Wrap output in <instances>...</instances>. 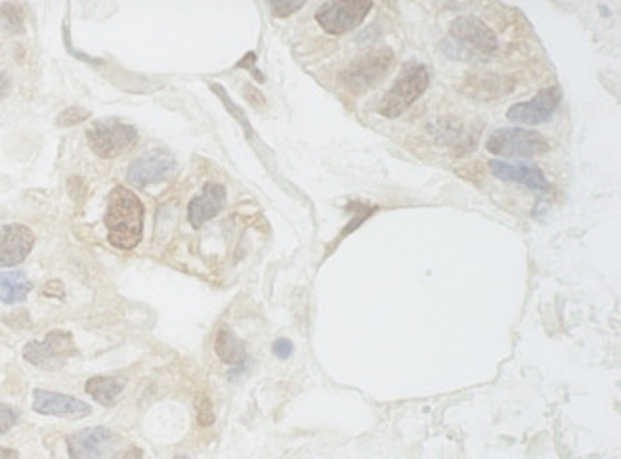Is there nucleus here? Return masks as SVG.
Instances as JSON below:
<instances>
[{
	"label": "nucleus",
	"mask_w": 621,
	"mask_h": 459,
	"mask_svg": "<svg viewBox=\"0 0 621 459\" xmlns=\"http://www.w3.org/2000/svg\"><path fill=\"white\" fill-rule=\"evenodd\" d=\"M215 350L224 364L239 368L247 362V347L232 329L224 328L216 333Z\"/></svg>",
	"instance_id": "obj_17"
},
{
	"label": "nucleus",
	"mask_w": 621,
	"mask_h": 459,
	"mask_svg": "<svg viewBox=\"0 0 621 459\" xmlns=\"http://www.w3.org/2000/svg\"><path fill=\"white\" fill-rule=\"evenodd\" d=\"M71 459H108L119 448V437L108 427H90L67 437Z\"/></svg>",
	"instance_id": "obj_8"
},
{
	"label": "nucleus",
	"mask_w": 621,
	"mask_h": 459,
	"mask_svg": "<svg viewBox=\"0 0 621 459\" xmlns=\"http://www.w3.org/2000/svg\"><path fill=\"white\" fill-rule=\"evenodd\" d=\"M488 152L503 157H516V159H530L536 155L549 152V142L543 134L530 129H499L492 132L486 142Z\"/></svg>",
	"instance_id": "obj_6"
},
{
	"label": "nucleus",
	"mask_w": 621,
	"mask_h": 459,
	"mask_svg": "<svg viewBox=\"0 0 621 459\" xmlns=\"http://www.w3.org/2000/svg\"><path fill=\"white\" fill-rule=\"evenodd\" d=\"M560 98H562L560 88H543L532 100L514 104L513 108H509L507 119L513 123H524V125H534V127L545 125L553 119L560 104Z\"/></svg>",
	"instance_id": "obj_9"
},
{
	"label": "nucleus",
	"mask_w": 621,
	"mask_h": 459,
	"mask_svg": "<svg viewBox=\"0 0 621 459\" xmlns=\"http://www.w3.org/2000/svg\"><path fill=\"white\" fill-rule=\"evenodd\" d=\"M373 2L365 0H341V2H325L316 12V22L320 23L329 35H344L354 31L364 23L371 12Z\"/></svg>",
	"instance_id": "obj_7"
},
{
	"label": "nucleus",
	"mask_w": 621,
	"mask_h": 459,
	"mask_svg": "<svg viewBox=\"0 0 621 459\" xmlns=\"http://www.w3.org/2000/svg\"><path fill=\"white\" fill-rule=\"evenodd\" d=\"M33 410L41 416L65 417V419H83L92 410L90 406L69 394L52 393L37 389L33 393Z\"/></svg>",
	"instance_id": "obj_13"
},
{
	"label": "nucleus",
	"mask_w": 621,
	"mask_h": 459,
	"mask_svg": "<svg viewBox=\"0 0 621 459\" xmlns=\"http://www.w3.org/2000/svg\"><path fill=\"white\" fill-rule=\"evenodd\" d=\"M272 350H274V354L278 356L279 360H287V358L293 354L295 347H293V343H291L289 339H278V341L274 343Z\"/></svg>",
	"instance_id": "obj_24"
},
{
	"label": "nucleus",
	"mask_w": 621,
	"mask_h": 459,
	"mask_svg": "<svg viewBox=\"0 0 621 459\" xmlns=\"http://www.w3.org/2000/svg\"><path fill=\"white\" fill-rule=\"evenodd\" d=\"M18 421H20V414L16 408H12L10 404H0V435L14 429Z\"/></svg>",
	"instance_id": "obj_21"
},
{
	"label": "nucleus",
	"mask_w": 621,
	"mask_h": 459,
	"mask_svg": "<svg viewBox=\"0 0 621 459\" xmlns=\"http://www.w3.org/2000/svg\"><path fill=\"white\" fill-rule=\"evenodd\" d=\"M104 222L108 228L109 243L117 249L130 251L142 241L144 205L129 188L115 186L109 194Z\"/></svg>",
	"instance_id": "obj_1"
},
{
	"label": "nucleus",
	"mask_w": 621,
	"mask_h": 459,
	"mask_svg": "<svg viewBox=\"0 0 621 459\" xmlns=\"http://www.w3.org/2000/svg\"><path fill=\"white\" fill-rule=\"evenodd\" d=\"M0 459H20V454L10 448H0Z\"/></svg>",
	"instance_id": "obj_27"
},
{
	"label": "nucleus",
	"mask_w": 621,
	"mask_h": 459,
	"mask_svg": "<svg viewBox=\"0 0 621 459\" xmlns=\"http://www.w3.org/2000/svg\"><path fill=\"white\" fill-rule=\"evenodd\" d=\"M450 33L457 43L469 44L467 48H472L478 54H493L499 46L492 29L474 16H461L453 20Z\"/></svg>",
	"instance_id": "obj_12"
},
{
	"label": "nucleus",
	"mask_w": 621,
	"mask_h": 459,
	"mask_svg": "<svg viewBox=\"0 0 621 459\" xmlns=\"http://www.w3.org/2000/svg\"><path fill=\"white\" fill-rule=\"evenodd\" d=\"M197 416H199V423L201 425H211L213 421H215V416H213V406H211V402H209V398H205V396H201L199 400H197Z\"/></svg>",
	"instance_id": "obj_23"
},
{
	"label": "nucleus",
	"mask_w": 621,
	"mask_h": 459,
	"mask_svg": "<svg viewBox=\"0 0 621 459\" xmlns=\"http://www.w3.org/2000/svg\"><path fill=\"white\" fill-rule=\"evenodd\" d=\"M394 66V52L390 48H377L358 58L346 67L343 73L344 87L354 94H364L365 90L381 83Z\"/></svg>",
	"instance_id": "obj_5"
},
{
	"label": "nucleus",
	"mask_w": 621,
	"mask_h": 459,
	"mask_svg": "<svg viewBox=\"0 0 621 459\" xmlns=\"http://www.w3.org/2000/svg\"><path fill=\"white\" fill-rule=\"evenodd\" d=\"M302 6H304V2H272L270 4L274 16H278V18H287V16L299 12Z\"/></svg>",
	"instance_id": "obj_22"
},
{
	"label": "nucleus",
	"mask_w": 621,
	"mask_h": 459,
	"mask_svg": "<svg viewBox=\"0 0 621 459\" xmlns=\"http://www.w3.org/2000/svg\"><path fill=\"white\" fill-rule=\"evenodd\" d=\"M430 85L429 67L423 64H407L398 81L386 92L385 98L379 104L381 115L388 119L400 117L406 113L425 92Z\"/></svg>",
	"instance_id": "obj_2"
},
{
	"label": "nucleus",
	"mask_w": 621,
	"mask_h": 459,
	"mask_svg": "<svg viewBox=\"0 0 621 459\" xmlns=\"http://www.w3.org/2000/svg\"><path fill=\"white\" fill-rule=\"evenodd\" d=\"M73 356H79V349L73 335L64 329H54L44 341H29L23 347V358L46 372L62 370Z\"/></svg>",
	"instance_id": "obj_3"
},
{
	"label": "nucleus",
	"mask_w": 621,
	"mask_h": 459,
	"mask_svg": "<svg viewBox=\"0 0 621 459\" xmlns=\"http://www.w3.org/2000/svg\"><path fill=\"white\" fill-rule=\"evenodd\" d=\"M490 173L503 182H516V184H522L534 192H547L549 190L547 178L537 167L514 165V163H507V161L493 159L490 161Z\"/></svg>",
	"instance_id": "obj_15"
},
{
	"label": "nucleus",
	"mask_w": 621,
	"mask_h": 459,
	"mask_svg": "<svg viewBox=\"0 0 621 459\" xmlns=\"http://www.w3.org/2000/svg\"><path fill=\"white\" fill-rule=\"evenodd\" d=\"M88 146L104 159H113L121 153L129 152L138 142V131L121 121L104 119L90 125L86 131Z\"/></svg>",
	"instance_id": "obj_4"
},
{
	"label": "nucleus",
	"mask_w": 621,
	"mask_h": 459,
	"mask_svg": "<svg viewBox=\"0 0 621 459\" xmlns=\"http://www.w3.org/2000/svg\"><path fill=\"white\" fill-rule=\"evenodd\" d=\"M35 247V234L29 226L14 222L0 228V268L22 264Z\"/></svg>",
	"instance_id": "obj_11"
},
{
	"label": "nucleus",
	"mask_w": 621,
	"mask_h": 459,
	"mask_svg": "<svg viewBox=\"0 0 621 459\" xmlns=\"http://www.w3.org/2000/svg\"><path fill=\"white\" fill-rule=\"evenodd\" d=\"M88 117H90V111L73 106V108H67V110L62 111L56 123H58L60 127H71V125H79V123H83V121H86Z\"/></svg>",
	"instance_id": "obj_20"
},
{
	"label": "nucleus",
	"mask_w": 621,
	"mask_h": 459,
	"mask_svg": "<svg viewBox=\"0 0 621 459\" xmlns=\"http://www.w3.org/2000/svg\"><path fill=\"white\" fill-rule=\"evenodd\" d=\"M33 282L25 272H0V303L18 305L27 299Z\"/></svg>",
	"instance_id": "obj_18"
},
{
	"label": "nucleus",
	"mask_w": 621,
	"mask_h": 459,
	"mask_svg": "<svg viewBox=\"0 0 621 459\" xmlns=\"http://www.w3.org/2000/svg\"><path fill=\"white\" fill-rule=\"evenodd\" d=\"M111 459H142V450L136 448V446H130V448L119 452L117 456H113Z\"/></svg>",
	"instance_id": "obj_25"
},
{
	"label": "nucleus",
	"mask_w": 621,
	"mask_h": 459,
	"mask_svg": "<svg viewBox=\"0 0 621 459\" xmlns=\"http://www.w3.org/2000/svg\"><path fill=\"white\" fill-rule=\"evenodd\" d=\"M10 88H12V83H10V77L6 75V73H2L0 71V102L8 96V92H10Z\"/></svg>",
	"instance_id": "obj_26"
},
{
	"label": "nucleus",
	"mask_w": 621,
	"mask_h": 459,
	"mask_svg": "<svg viewBox=\"0 0 621 459\" xmlns=\"http://www.w3.org/2000/svg\"><path fill=\"white\" fill-rule=\"evenodd\" d=\"M176 167L174 155L165 150L142 153L130 163L127 182L136 188H146L159 180H165Z\"/></svg>",
	"instance_id": "obj_10"
},
{
	"label": "nucleus",
	"mask_w": 621,
	"mask_h": 459,
	"mask_svg": "<svg viewBox=\"0 0 621 459\" xmlns=\"http://www.w3.org/2000/svg\"><path fill=\"white\" fill-rule=\"evenodd\" d=\"M0 27L10 35L22 33L23 10L18 4H0Z\"/></svg>",
	"instance_id": "obj_19"
},
{
	"label": "nucleus",
	"mask_w": 621,
	"mask_h": 459,
	"mask_svg": "<svg viewBox=\"0 0 621 459\" xmlns=\"http://www.w3.org/2000/svg\"><path fill=\"white\" fill-rule=\"evenodd\" d=\"M125 387H127L125 375H98L86 381L85 391L102 406H113L125 391Z\"/></svg>",
	"instance_id": "obj_16"
},
{
	"label": "nucleus",
	"mask_w": 621,
	"mask_h": 459,
	"mask_svg": "<svg viewBox=\"0 0 621 459\" xmlns=\"http://www.w3.org/2000/svg\"><path fill=\"white\" fill-rule=\"evenodd\" d=\"M226 205V188L218 182H207L201 194L193 197L188 205V219L195 230H199L205 222L215 219Z\"/></svg>",
	"instance_id": "obj_14"
},
{
	"label": "nucleus",
	"mask_w": 621,
	"mask_h": 459,
	"mask_svg": "<svg viewBox=\"0 0 621 459\" xmlns=\"http://www.w3.org/2000/svg\"><path fill=\"white\" fill-rule=\"evenodd\" d=\"M174 459H188V458H184V456H178V458H174Z\"/></svg>",
	"instance_id": "obj_28"
}]
</instances>
